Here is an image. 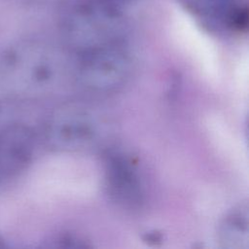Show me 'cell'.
Segmentation results:
<instances>
[{"label": "cell", "instance_id": "3", "mask_svg": "<svg viewBox=\"0 0 249 249\" xmlns=\"http://www.w3.org/2000/svg\"><path fill=\"white\" fill-rule=\"evenodd\" d=\"M131 70L127 43L110 45L76 54L74 82L88 91L107 93L123 87Z\"/></svg>", "mask_w": 249, "mask_h": 249}, {"label": "cell", "instance_id": "4", "mask_svg": "<svg viewBox=\"0 0 249 249\" xmlns=\"http://www.w3.org/2000/svg\"><path fill=\"white\" fill-rule=\"evenodd\" d=\"M104 185L110 199L125 210H138L145 188L134 161L124 152L111 150L104 159Z\"/></svg>", "mask_w": 249, "mask_h": 249}, {"label": "cell", "instance_id": "2", "mask_svg": "<svg viewBox=\"0 0 249 249\" xmlns=\"http://www.w3.org/2000/svg\"><path fill=\"white\" fill-rule=\"evenodd\" d=\"M107 132L104 117L93 107L70 103L53 110L42 124V135L52 149L77 152L91 149Z\"/></svg>", "mask_w": 249, "mask_h": 249}, {"label": "cell", "instance_id": "5", "mask_svg": "<svg viewBox=\"0 0 249 249\" xmlns=\"http://www.w3.org/2000/svg\"><path fill=\"white\" fill-rule=\"evenodd\" d=\"M208 27L241 31L247 25V8L242 0H177Z\"/></svg>", "mask_w": 249, "mask_h": 249}, {"label": "cell", "instance_id": "6", "mask_svg": "<svg viewBox=\"0 0 249 249\" xmlns=\"http://www.w3.org/2000/svg\"><path fill=\"white\" fill-rule=\"evenodd\" d=\"M218 239L228 249H247L249 246V214L247 203L230 210L220 223Z\"/></svg>", "mask_w": 249, "mask_h": 249}, {"label": "cell", "instance_id": "1", "mask_svg": "<svg viewBox=\"0 0 249 249\" xmlns=\"http://www.w3.org/2000/svg\"><path fill=\"white\" fill-rule=\"evenodd\" d=\"M135 0H77L64 14L61 34L75 54L126 43L128 12Z\"/></svg>", "mask_w": 249, "mask_h": 249}]
</instances>
